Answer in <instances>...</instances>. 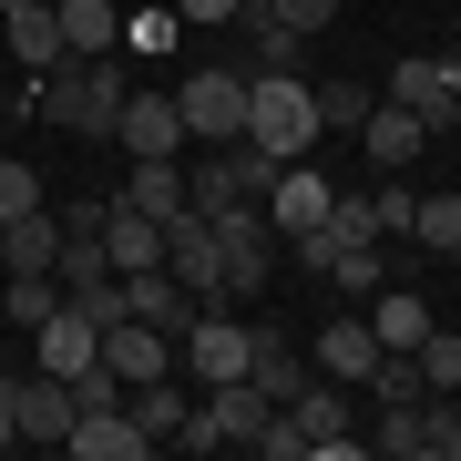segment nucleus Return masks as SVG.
I'll list each match as a JSON object with an SVG mask.
<instances>
[{"label": "nucleus", "instance_id": "37", "mask_svg": "<svg viewBox=\"0 0 461 461\" xmlns=\"http://www.w3.org/2000/svg\"><path fill=\"white\" fill-rule=\"evenodd\" d=\"M451 430H461V390H451Z\"/></svg>", "mask_w": 461, "mask_h": 461}, {"label": "nucleus", "instance_id": "23", "mask_svg": "<svg viewBox=\"0 0 461 461\" xmlns=\"http://www.w3.org/2000/svg\"><path fill=\"white\" fill-rule=\"evenodd\" d=\"M113 205L154 215V226H175V215H185V175H175V154H154V165H133V175L113 185Z\"/></svg>", "mask_w": 461, "mask_h": 461}, {"label": "nucleus", "instance_id": "27", "mask_svg": "<svg viewBox=\"0 0 461 461\" xmlns=\"http://www.w3.org/2000/svg\"><path fill=\"white\" fill-rule=\"evenodd\" d=\"M247 21H257V51H247V72H308V32H287V21H267L257 0H247Z\"/></svg>", "mask_w": 461, "mask_h": 461}, {"label": "nucleus", "instance_id": "3", "mask_svg": "<svg viewBox=\"0 0 461 461\" xmlns=\"http://www.w3.org/2000/svg\"><path fill=\"white\" fill-rule=\"evenodd\" d=\"M247 144H267L277 165L318 144V83L308 72H247Z\"/></svg>", "mask_w": 461, "mask_h": 461}, {"label": "nucleus", "instance_id": "14", "mask_svg": "<svg viewBox=\"0 0 461 461\" xmlns=\"http://www.w3.org/2000/svg\"><path fill=\"white\" fill-rule=\"evenodd\" d=\"M62 451L72 461H154V430L133 420V411H83L62 430Z\"/></svg>", "mask_w": 461, "mask_h": 461}, {"label": "nucleus", "instance_id": "31", "mask_svg": "<svg viewBox=\"0 0 461 461\" xmlns=\"http://www.w3.org/2000/svg\"><path fill=\"white\" fill-rule=\"evenodd\" d=\"M32 205H51V185L21 165V154H0V215H32Z\"/></svg>", "mask_w": 461, "mask_h": 461}, {"label": "nucleus", "instance_id": "28", "mask_svg": "<svg viewBox=\"0 0 461 461\" xmlns=\"http://www.w3.org/2000/svg\"><path fill=\"white\" fill-rule=\"evenodd\" d=\"M369 83H348V72H329V83H318V144H329V133H359L369 123Z\"/></svg>", "mask_w": 461, "mask_h": 461}, {"label": "nucleus", "instance_id": "20", "mask_svg": "<svg viewBox=\"0 0 461 461\" xmlns=\"http://www.w3.org/2000/svg\"><path fill=\"white\" fill-rule=\"evenodd\" d=\"M247 379H257L267 400H277V411H287V400H297V390H308V379H318V359H308V348H297V339L257 329V359H247Z\"/></svg>", "mask_w": 461, "mask_h": 461}, {"label": "nucleus", "instance_id": "24", "mask_svg": "<svg viewBox=\"0 0 461 461\" xmlns=\"http://www.w3.org/2000/svg\"><path fill=\"white\" fill-rule=\"evenodd\" d=\"M308 348H318V379H348V390H359V379H369V359H379L369 318H329V329H318Z\"/></svg>", "mask_w": 461, "mask_h": 461}, {"label": "nucleus", "instance_id": "35", "mask_svg": "<svg viewBox=\"0 0 461 461\" xmlns=\"http://www.w3.org/2000/svg\"><path fill=\"white\" fill-rule=\"evenodd\" d=\"M175 21H247V0H175Z\"/></svg>", "mask_w": 461, "mask_h": 461}, {"label": "nucleus", "instance_id": "36", "mask_svg": "<svg viewBox=\"0 0 461 461\" xmlns=\"http://www.w3.org/2000/svg\"><path fill=\"white\" fill-rule=\"evenodd\" d=\"M21 441V400H11V379H0V451Z\"/></svg>", "mask_w": 461, "mask_h": 461}, {"label": "nucleus", "instance_id": "17", "mask_svg": "<svg viewBox=\"0 0 461 461\" xmlns=\"http://www.w3.org/2000/svg\"><path fill=\"white\" fill-rule=\"evenodd\" d=\"M103 257H113V277H144V267H165V226L133 205H103Z\"/></svg>", "mask_w": 461, "mask_h": 461}, {"label": "nucleus", "instance_id": "29", "mask_svg": "<svg viewBox=\"0 0 461 461\" xmlns=\"http://www.w3.org/2000/svg\"><path fill=\"white\" fill-rule=\"evenodd\" d=\"M411 247L420 257H461V195H420L411 205Z\"/></svg>", "mask_w": 461, "mask_h": 461}, {"label": "nucleus", "instance_id": "4", "mask_svg": "<svg viewBox=\"0 0 461 461\" xmlns=\"http://www.w3.org/2000/svg\"><path fill=\"white\" fill-rule=\"evenodd\" d=\"M205 236H215V257H226V297H236V308H257L267 277H277V226H267V205H247V195L215 205Z\"/></svg>", "mask_w": 461, "mask_h": 461}, {"label": "nucleus", "instance_id": "19", "mask_svg": "<svg viewBox=\"0 0 461 461\" xmlns=\"http://www.w3.org/2000/svg\"><path fill=\"white\" fill-rule=\"evenodd\" d=\"M103 359H113L123 379H165L175 369V339L154 329V318H113V329H103Z\"/></svg>", "mask_w": 461, "mask_h": 461}, {"label": "nucleus", "instance_id": "1", "mask_svg": "<svg viewBox=\"0 0 461 461\" xmlns=\"http://www.w3.org/2000/svg\"><path fill=\"white\" fill-rule=\"evenodd\" d=\"M123 51H93V62H51L32 72V93L11 103V113H41V123H62L72 144H113V123H123Z\"/></svg>", "mask_w": 461, "mask_h": 461}, {"label": "nucleus", "instance_id": "21", "mask_svg": "<svg viewBox=\"0 0 461 461\" xmlns=\"http://www.w3.org/2000/svg\"><path fill=\"white\" fill-rule=\"evenodd\" d=\"M123 411H133V420H144V430H154V451H165V441H175V430H185V420H195V390H185V379L165 369V379H133V390H123Z\"/></svg>", "mask_w": 461, "mask_h": 461}, {"label": "nucleus", "instance_id": "5", "mask_svg": "<svg viewBox=\"0 0 461 461\" xmlns=\"http://www.w3.org/2000/svg\"><path fill=\"white\" fill-rule=\"evenodd\" d=\"M175 113H185L195 144H247V72L236 62H195L175 83Z\"/></svg>", "mask_w": 461, "mask_h": 461}, {"label": "nucleus", "instance_id": "22", "mask_svg": "<svg viewBox=\"0 0 461 461\" xmlns=\"http://www.w3.org/2000/svg\"><path fill=\"white\" fill-rule=\"evenodd\" d=\"M51 21H62V51H72V62L123 51V11H113V0H51Z\"/></svg>", "mask_w": 461, "mask_h": 461}, {"label": "nucleus", "instance_id": "34", "mask_svg": "<svg viewBox=\"0 0 461 461\" xmlns=\"http://www.w3.org/2000/svg\"><path fill=\"white\" fill-rule=\"evenodd\" d=\"M369 205H379V236H411V205L420 195H411V185H369Z\"/></svg>", "mask_w": 461, "mask_h": 461}, {"label": "nucleus", "instance_id": "16", "mask_svg": "<svg viewBox=\"0 0 461 461\" xmlns=\"http://www.w3.org/2000/svg\"><path fill=\"white\" fill-rule=\"evenodd\" d=\"M123 308H133V318H154L165 339L195 329V287H185L175 267H144V277H123Z\"/></svg>", "mask_w": 461, "mask_h": 461}, {"label": "nucleus", "instance_id": "15", "mask_svg": "<svg viewBox=\"0 0 461 461\" xmlns=\"http://www.w3.org/2000/svg\"><path fill=\"white\" fill-rule=\"evenodd\" d=\"M11 400H21V441H51V451H62V430L83 420V411H72V379H51V369L11 379Z\"/></svg>", "mask_w": 461, "mask_h": 461}, {"label": "nucleus", "instance_id": "11", "mask_svg": "<svg viewBox=\"0 0 461 461\" xmlns=\"http://www.w3.org/2000/svg\"><path fill=\"white\" fill-rule=\"evenodd\" d=\"M359 154H369V175H400V165H420V154H430V123L411 113V103L379 93V103H369V123H359Z\"/></svg>", "mask_w": 461, "mask_h": 461}, {"label": "nucleus", "instance_id": "6", "mask_svg": "<svg viewBox=\"0 0 461 461\" xmlns=\"http://www.w3.org/2000/svg\"><path fill=\"white\" fill-rule=\"evenodd\" d=\"M369 451H379V461H461L451 400L420 390V400H400V411H379V420H369Z\"/></svg>", "mask_w": 461, "mask_h": 461}, {"label": "nucleus", "instance_id": "26", "mask_svg": "<svg viewBox=\"0 0 461 461\" xmlns=\"http://www.w3.org/2000/svg\"><path fill=\"white\" fill-rule=\"evenodd\" d=\"M51 308H62V277H51V267H11V287H0V318H11V329H41Z\"/></svg>", "mask_w": 461, "mask_h": 461}, {"label": "nucleus", "instance_id": "25", "mask_svg": "<svg viewBox=\"0 0 461 461\" xmlns=\"http://www.w3.org/2000/svg\"><path fill=\"white\" fill-rule=\"evenodd\" d=\"M62 257V215L32 205V215H0V267H51Z\"/></svg>", "mask_w": 461, "mask_h": 461}, {"label": "nucleus", "instance_id": "32", "mask_svg": "<svg viewBox=\"0 0 461 461\" xmlns=\"http://www.w3.org/2000/svg\"><path fill=\"white\" fill-rule=\"evenodd\" d=\"M185 32V21H175V0H154V11H123V51H165Z\"/></svg>", "mask_w": 461, "mask_h": 461}, {"label": "nucleus", "instance_id": "9", "mask_svg": "<svg viewBox=\"0 0 461 461\" xmlns=\"http://www.w3.org/2000/svg\"><path fill=\"white\" fill-rule=\"evenodd\" d=\"M329 195H339V185L318 175L308 154H297V165H277V185H267V226H277V247H297V236L329 226Z\"/></svg>", "mask_w": 461, "mask_h": 461}, {"label": "nucleus", "instance_id": "10", "mask_svg": "<svg viewBox=\"0 0 461 461\" xmlns=\"http://www.w3.org/2000/svg\"><path fill=\"white\" fill-rule=\"evenodd\" d=\"M390 103H411V113H420L430 133H451V123H461V83H451V62H441V51H400Z\"/></svg>", "mask_w": 461, "mask_h": 461}, {"label": "nucleus", "instance_id": "12", "mask_svg": "<svg viewBox=\"0 0 461 461\" xmlns=\"http://www.w3.org/2000/svg\"><path fill=\"white\" fill-rule=\"evenodd\" d=\"M113 144L133 154V165H154V154H185L195 133H185L175 93H123V123H113Z\"/></svg>", "mask_w": 461, "mask_h": 461}, {"label": "nucleus", "instance_id": "13", "mask_svg": "<svg viewBox=\"0 0 461 461\" xmlns=\"http://www.w3.org/2000/svg\"><path fill=\"white\" fill-rule=\"evenodd\" d=\"M93 359H103V329H93V318H83V308H72V297H62V308H51L41 329H32V369L72 379V369H93Z\"/></svg>", "mask_w": 461, "mask_h": 461}, {"label": "nucleus", "instance_id": "38", "mask_svg": "<svg viewBox=\"0 0 461 461\" xmlns=\"http://www.w3.org/2000/svg\"><path fill=\"white\" fill-rule=\"evenodd\" d=\"M0 379H11V369H0Z\"/></svg>", "mask_w": 461, "mask_h": 461}, {"label": "nucleus", "instance_id": "8", "mask_svg": "<svg viewBox=\"0 0 461 461\" xmlns=\"http://www.w3.org/2000/svg\"><path fill=\"white\" fill-rule=\"evenodd\" d=\"M175 359H185V379H195V390H215V379H247L257 329H247L236 308H195V329L175 339Z\"/></svg>", "mask_w": 461, "mask_h": 461}, {"label": "nucleus", "instance_id": "18", "mask_svg": "<svg viewBox=\"0 0 461 461\" xmlns=\"http://www.w3.org/2000/svg\"><path fill=\"white\" fill-rule=\"evenodd\" d=\"M430 329H441V318H430L420 287H369V339H379V348H420Z\"/></svg>", "mask_w": 461, "mask_h": 461}, {"label": "nucleus", "instance_id": "30", "mask_svg": "<svg viewBox=\"0 0 461 461\" xmlns=\"http://www.w3.org/2000/svg\"><path fill=\"white\" fill-rule=\"evenodd\" d=\"M411 359H420V390H441V400L461 390V329H430V339L411 348Z\"/></svg>", "mask_w": 461, "mask_h": 461}, {"label": "nucleus", "instance_id": "33", "mask_svg": "<svg viewBox=\"0 0 461 461\" xmlns=\"http://www.w3.org/2000/svg\"><path fill=\"white\" fill-rule=\"evenodd\" d=\"M257 11H267V21H287V32H308V41H318V32H329V21H339V0H257Z\"/></svg>", "mask_w": 461, "mask_h": 461}, {"label": "nucleus", "instance_id": "7", "mask_svg": "<svg viewBox=\"0 0 461 461\" xmlns=\"http://www.w3.org/2000/svg\"><path fill=\"white\" fill-rule=\"evenodd\" d=\"M287 430H297V451H308V461H348V451H369L359 411H348V379H308V390L287 400Z\"/></svg>", "mask_w": 461, "mask_h": 461}, {"label": "nucleus", "instance_id": "2", "mask_svg": "<svg viewBox=\"0 0 461 461\" xmlns=\"http://www.w3.org/2000/svg\"><path fill=\"white\" fill-rule=\"evenodd\" d=\"M297 267H318L339 297H369L379 277H390V236H379L369 185H339V195H329V226H318V236H297Z\"/></svg>", "mask_w": 461, "mask_h": 461}]
</instances>
